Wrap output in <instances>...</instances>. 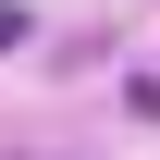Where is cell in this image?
<instances>
[{"mask_svg":"<svg viewBox=\"0 0 160 160\" xmlns=\"http://www.w3.org/2000/svg\"><path fill=\"white\" fill-rule=\"evenodd\" d=\"M136 111H148V123H160V74H136Z\"/></svg>","mask_w":160,"mask_h":160,"instance_id":"6da1fadb","label":"cell"},{"mask_svg":"<svg viewBox=\"0 0 160 160\" xmlns=\"http://www.w3.org/2000/svg\"><path fill=\"white\" fill-rule=\"evenodd\" d=\"M0 49H25V12H0Z\"/></svg>","mask_w":160,"mask_h":160,"instance_id":"7a4b0ae2","label":"cell"}]
</instances>
